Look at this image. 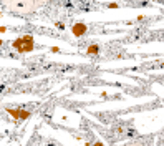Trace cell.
<instances>
[{
  "label": "cell",
  "mask_w": 164,
  "mask_h": 146,
  "mask_svg": "<svg viewBox=\"0 0 164 146\" xmlns=\"http://www.w3.org/2000/svg\"><path fill=\"white\" fill-rule=\"evenodd\" d=\"M12 47L18 52V53H28V52H33L35 50V40H33V35H23V36H18L17 40H13Z\"/></svg>",
  "instance_id": "obj_1"
},
{
  "label": "cell",
  "mask_w": 164,
  "mask_h": 146,
  "mask_svg": "<svg viewBox=\"0 0 164 146\" xmlns=\"http://www.w3.org/2000/svg\"><path fill=\"white\" fill-rule=\"evenodd\" d=\"M88 32V27L86 23H81V22H76L75 25L71 27V33L73 36H76V38H80V36H83L85 33Z\"/></svg>",
  "instance_id": "obj_2"
},
{
  "label": "cell",
  "mask_w": 164,
  "mask_h": 146,
  "mask_svg": "<svg viewBox=\"0 0 164 146\" xmlns=\"http://www.w3.org/2000/svg\"><path fill=\"white\" fill-rule=\"evenodd\" d=\"M10 116L15 120H27L28 116H30V111H27V110H15V108H10L9 110Z\"/></svg>",
  "instance_id": "obj_3"
},
{
  "label": "cell",
  "mask_w": 164,
  "mask_h": 146,
  "mask_svg": "<svg viewBox=\"0 0 164 146\" xmlns=\"http://www.w3.org/2000/svg\"><path fill=\"white\" fill-rule=\"evenodd\" d=\"M86 53L88 55H98V53H100V47H98V45H90L88 48H86Z\"/></svg>",
  "instance_id": "obj_4"
},
{
  "label": "cell",
  "mask_w": 164,
  "mask_h": 146,
  "mask_svg": "<svg viewBox=\"0 0 164 146\" xmlns=\"http://www.w3.org/2000/svg\"><path fill=\"white\" fill-rule=\"evenodd\" d=\"M51 52H53V53H58L60 48H58V47H51Z\"/></svg>",
  "instance_id": "obj_5"
}]
</instances>
